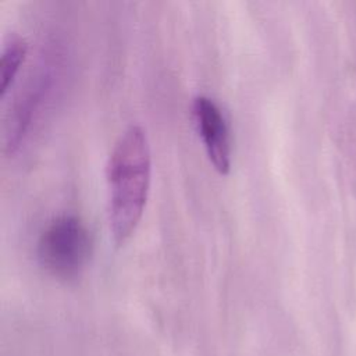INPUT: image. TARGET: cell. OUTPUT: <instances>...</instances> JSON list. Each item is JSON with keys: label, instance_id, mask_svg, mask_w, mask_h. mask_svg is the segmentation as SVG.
<instances>
[{"label": "cell", "instance_id": "cell-3", "mask_svg": "<svg viewBox=\"0 0 356 356\" xmlns=\"http://www.w3.org/2000/svg\"><path fill=\"white\" fill-rule=\"evenodd\" d=\"M195 124L210 163L220 174L231 168V135L221 107L209 96L197 95L192 103Z\"/></svg>", "mask_w": 356, "mask_h": 356}, {"label": "cell", "instance_id": "cell-4", "mask_svg": "<svg viewBox=\"0 0 356 356\" xmlns=\"http://www.w3.org/2000/svg\"><path fill=\"white\" fill-rule=\"evenodd\" d=\"M28 44L19 35H11L3 43L0 54V96L4 97L13 85L19 67L26 56Z\"/></svg>", "mask_w": 356, "mask_h": 356}, {"label": "cell", "instance_id": "cell-2", "mask_svg": "<svg viewBox=\"0 0 356 356\" xmlns=\"http://www.w3.org/2000/svg\"><path fill=\"white\" fill-rule=\"evenodd\" d=\"M92 249V235L85 222L74 214H61L42 229L36 243V256L50 275L70 281L83 271Z\"/></svg>", "mask_w": 356, "mask_h": 356}, {"label": "cell", "instance_id": "cell-1", "mask_svg": "<svg viewBox=\"0 0 356 356\" xmlns=\"http://www.w3.org/2000/svg\"><path fill=\"white\" fill-rule=\"evenodd\" d=\"M108 222L115 243L136 229L149 195L152 150L143 127L131 124L115 140L106 168Z\"/></svg>", "mask_w": 356, "mask_h": 356}]
</instances>
